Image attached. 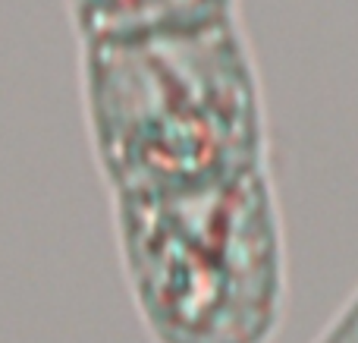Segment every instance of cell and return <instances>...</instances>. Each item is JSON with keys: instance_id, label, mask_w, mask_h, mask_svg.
<instances>
[{"instance_id": "obj_1", "label": "cell", "mask_w": 358, "mask_h": 343, "mask_svg": "<svg viewBox=\"0 0 358 343\" xmlns=\"http://www.w3.org/2000/svg\"><path fill=\"white\" fill-rule=\"evenodd\" d=\"M82 94L110 195L267 164V111L239 13L82 41Z\"/></svg>"}, {"instance_id": "obj_2", "label": "cell", "mask_w": 358, "mask_h": 343, "mask_svg": "<svg viewBox=\"0 0 358 343\" xmlns=\"http://www.w3.org/2000/svg\"><path fill=\"white\" fill-rule=\"evenodd\" d=\"M120 268L155 343H271L286 315V224L271 164L113 195Z\"/></svg>"}, {"instance_id": "obj_3", "label": "cell", "mask_w": 358, "mask_h": 343, "mask_svg": "<svg viewBox=\"0 0 358 343\" xmlns=\"http://www.w3.org/2000/svg\"><path fill=\"white\" fill-rule=\"evenodd\" d=\"M69 10L85 41L223 16L236 13V0H69Z\"/></svg>"}, {"instance_id": "obj_4", "label": "cell", "mask_w": 358, "mask_h": 343, "mask_svg": "<svg viewBox=\"0 0 358 343\" xmlns=\"http://www.w3.org/2000/svg\"><path fill=\"white\" fill-rule=\"evenodd\" d=\"M315 343H358V287L343 302V309L330 318V325L317 334Z\"/></svg>"}]
</instances>
